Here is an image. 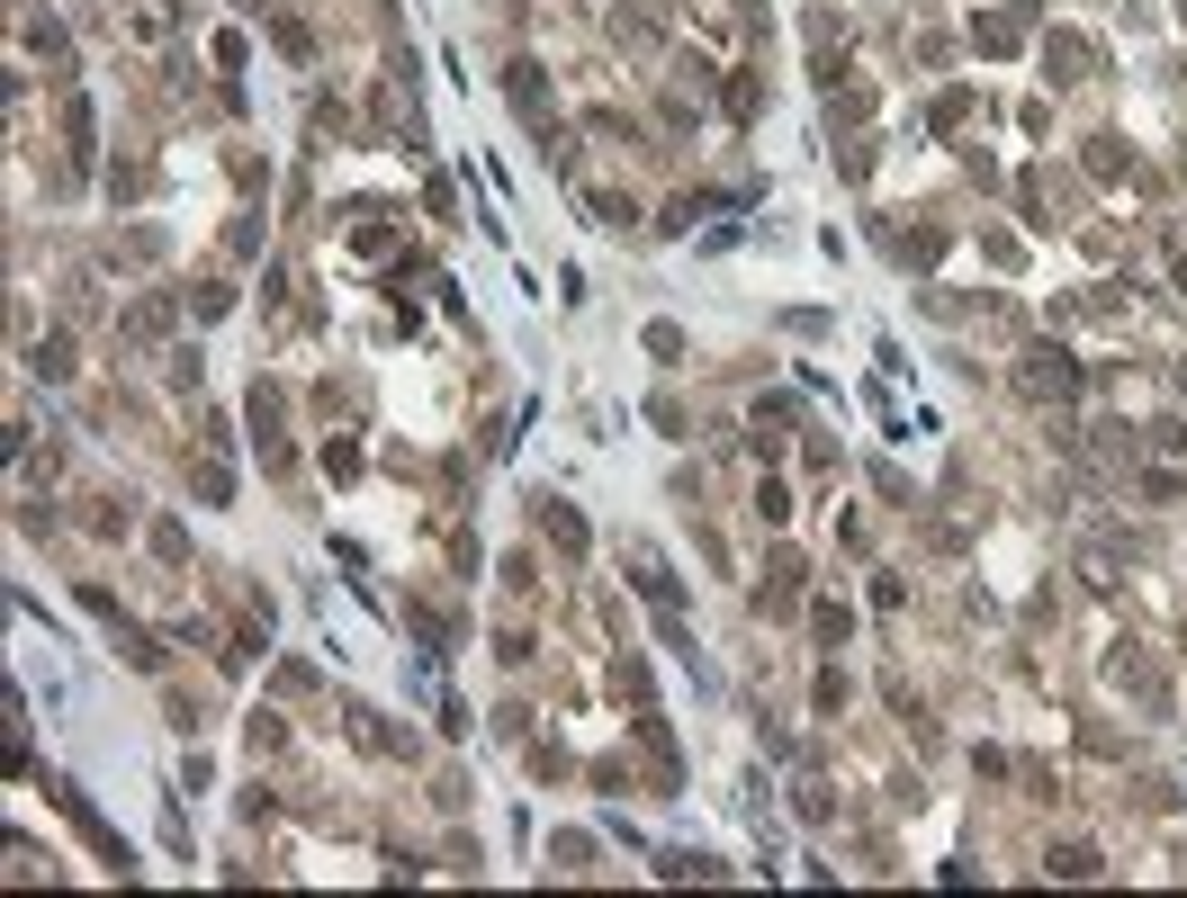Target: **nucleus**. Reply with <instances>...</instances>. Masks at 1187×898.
<instances>
[{"label":"nucleus","mask_w":1187,"mask_h":898,"mask_svg":"<svg viewBox=\"0 0 1187 898\" xmlns=\"http://www.w3.org/2000/svg\"><path fill=\"white\" fill-rule=\"evenodd\" d=\"M540 530L558 539V558H585V513H576V504H558V495H540Z\"/></svg>","instance_id":"nucleus-1"},{"label":"nucleus","mask_w":1187,"mask_h":898,"mask_svg":"<svg viewBox=\"0 0 1187 898\" xmlns=\"http://www.w3.org/2000/svg\"><path fill=\"white\" fill-rule=\"evenodd\" d=\"M1026 387H1034V395H1080V369H1071L1062 351H1034V360H1026Z\"/></svg>","instance_id":"nucleus-2"},{"label":"nucleus","mask_w":1187,"mask_h":898,"mask_svg":"<svg viewBox=\"0 0 1187 898\" xmlns=\"http://www.w3.org/2000/svg\"><path fill=\"white\" fill-rule=\"evenodd\" d=\"M126 341H162L171 332V297H145V306H126V324H117Z\"/></svg>","instance_id":"nucleus-3"},{"label":"nucleus","mask_w":1187,"mask_h":898,"mask_svg":"<svg viewBox=\"0 0 1187 898\" xmlns=\"http://www.w3.org/2000/svg\"><path fill=\"white\" fill-rule=\"evenodd\" d=\"M504 91H513V108H522V117H549V91H540V63H513V82H504Z\"/></svg>","instance_id":"nucleus-4"},{"label":"nucleus","mask_w":1187,"mask_h":898,"mask_svg":"<svg viewBox=\"0 0 1187 898\" xmlns=\"http://www.w3.org/2000/svg\"><path fill=\"white\" fill-rule=\"evenodd\" d=\"M63 145H73V162H91V99L82 91L63 99Z\"/></svg>","instance_id":"nucleus-5"},{"label":"nucleus","mask_w":1187,"mask_h":898,"mask_svg":"<svg viewBox=\"0 0 1187 898\" xmlns=\"http://www.w3.org/2000/svg\"><path fill=\"white\" fill-rule=\"evenodd\" d=\"M28 369H36V378H73V341H63V332H45L36 351H28Z\"/></svg>","instance_id":"nucleus-6"},{"label":"nucleus","mask_w":1187,"mask_h":898,"mask_svg":"<svg viewBox=\"0 0 1187 898\" xmlns=\"http://www.w3.org/2000/svg\"><path fill=\"white\" fill-rule=\"evenodd\" d=\"M1043 863H1052V880H1097V854L1089 845H1052Z\"/></svg>","instance_id":"nucleus-7"},{"label":"nucleus","mask_w":1187,"mask_h":898,"mask_svg":"<svg viewBox=\"0 0 1187 898\" xmlns=\"http://www.w3.org/2000/svg\"><path fill=\"white\" fill-rule=\"evenodd\" d=\"M198 504H234V467L225 458H198Z\"/></svg>","instance_id":"nucleus-8"},{"label":"nucleus","mask_w":1187,"mask_h":898,"mask_svg":"<svg viewBox=\"0 0 1187 898\" xmlns=\"http://www.w3.org/2000/svg\"><path fill=\"white\" fill-rule=\"evenodd\" d=\"M1043 63H1062V82H1080V73H1089V63H1097V54H1089L1080 36H1052V45H1043Z\"/></svg>","instance_id":"nucleus-9"},{"label":"nucleus","mask_w":1187,"mask_h":898,"mask_svg":"<svg viewBox=\"0 0 1187 898\" xmlns=\"http://www.w3.org/2000/svg\"><path fill=\"white\" fill-rule=\"evenodd\" d=\"M810 630H819L828 647H845V630H854V611H845V602H819V611H810Z\"/></svg>","instance_id":"nucleus-10"},{"label":"nucleus","mask_w":1187,"mask_h":898,"mask_svg":"<svg viewBox=\"0 0 1187 898\" xmlns=\"http://www.w3.org/2000/svg\"><path fill=\"white\" fill-rule=\"evenodd\" d=\"M971 36H980V54H1008V45H1017V19H980Z\"/></svg>","instance_id":"nucleus-11"},{"label":"nucleus","mask_w":1187,"mask_h":898,"mask_svg":"<svg viewBox=\"0 0 1187 898\" xmlns=\"http://www.w3.org/2000/svg\"><path fill=\"white\" fill-rule=\"evenodd\" d=\"M117 261H162V234H154V225H136V234L117 243Z\"/></svg>","instance_id":"nucleus-12"},{"label":"nucleus","mask_w":1187,"mask_h":898,"mask_svg":"<svg viewBox=\"0 0 1187 898\" xmlns=\"http://www.w3.org/2000/svg\"><path fill=\"white\" fill-rule=\"evenodd\" d=\"M782 513H791V495H782L774 476H765V486H756V521H782Z\"/></svg>","instance_id":"nucleus-13"}]
</instances>
